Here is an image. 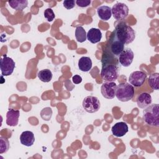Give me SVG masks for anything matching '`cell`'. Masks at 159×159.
<instances>
[{
  "label": "cell",
  "instance_id": "obj_21",
  "mask_svg": "<svg viewBox=\"0 0 159 159\" xmlns=\"http://www.w3.org/2000/svg\"><path fill=\"white\" fill-rule=\"evenodd\" d=\"M75 37L80 43H83L86 40L87 34L82 26H78L75 30Z\"/></svg>",
  "mask_w": 159,
  "mask_h": 159
},
{
  "label": "cell",
  "instance_id": "obj_7",
  "mask_svg": "<svg viewBox=\"0 0 159 159\" xmlns=\"http://www.w3.org/2000/svg\"><path fill=\"white\" fill-rule=\"evenodd\" d=\"M15 66L16 63L11 58L7 57L6 55H4L1 57L0 61V68L2 76H7L11 75L14 71Z\"/></svg>",
  "mask_w": 159,
  "mask_h": 159
},
{
  "label": "cell",
  "instance_id": "obj_12",
  "mask_svg": "<svg viewBox=\"0 0 159 159\" xmlns=\"http://www.w3.org/2000/svg\"><path fill=\"white\" fill-rule=\"evenodd\" d=\"M128 130V125L124 122H117L111 128L112 134L117 137H123L127 133Z\"/></svg>",
  "mask_w": 159,
  "mask_h": 159
},
{
  "label": "cell",
  "instance_id": "obj_28",
  "mask_svg": "<svg viewBox=\"0 0 159 159\" xmlns=\"http://www.w3.org/2000/svg\"><path fill=\"white\" fill-rule=\"evenodd\" d=\"M72 81L75 84H80L82 81V78L78 75H75L72 77Z\"/></svg>",
  "mask_w": 159,
  "mask_h": 159
},
{
  "label": "cell",
  "instance_id": "obj_27",
  "mask_svg": "<svg viewBox=\"0 0 159 159\" xmlns=\"http://www.w3.org/2000/svg\"><path fill=\"white\" fill-rule=\"evenodd\" d=\"M76 4L80 7H85L88 6L91 4L90 0H77Z\"/></svg>",
  "mask_w": 159,
  "mask_h": 159
},
{
  "label": "cell",
  "instance_id": "obj_6",
  "mask_svg": "<svg viewBox=\"0 0 159 159\" xmlns=\"http://www.w3.org/2000/svg\"><path fill=\"white\" fill-rule=\"evenodd\" d=\"M85 111L89 113H94L100 109L101 104L97 97L88 96L84 98L82 103Z\"/></svg>",
  "mask_w": 159,
  "mask_h": 159
},
{
  "label": "cell",
  "instance_id": "obj_22",
  "mask_svg": "<svg viewBox=\"0 0 159 159\" xmlns=\"http://www.w3.org/2000/svg\"><path fill=\"white\" fill-rule=\"evenodd\" d=\"M158 81H159V73H154L150 75L148 81L150 88L155 90L158 89Z\"/></svg>",
  "mask_w": 159,
  "mask_h": 159
},
{
  "label": "cell",
  "instance_id": "obj_15",
  "mask_svg": "<svg viewBox=\"0 0 159 159\" xmlns=\"http://www.w3.org/2000/svg\"><path fill=\"white\" fill-rule=\"evenodd\" d=\"M35 141L34 134L32 132L26 130L22 132L20 136V143L25 146L30 147L32 146Z\"/></svg>",
  "mask_w": 159,
  "mask_h": 159
},
{
  "label": "cell",
  "instance_id": "obj_25",
  "mask_svg": "<svg viewBox=\"0 0 159 159\" xmlns=\"http://www.w3.org/2000/svg\"><path fill=\"white\" fill-rule=\"evenodd\" d=\"M45 114V115H43L42 117V118L45 120H49L52 117V111L50 107H45L40 112V114Z\"/></svg>",
  "mask_w": 159,
  "mask_h": 159
},
{
  "label": "cell",
  "instance_id": "obj_23",
  "mask_svg": "<svg viewBox=\"0 0 159 159\" xmlns=\"http://www.w3.org/2000/svg\"><path fill=\"white\" fill-rule=\"evenodd\" d=\"M9 148V140L4 137H0V153L2 154L3 153H6V152H7Z\"/></svg>",
  "mask_w": 159,
  "mask_h": 159
},
{
  "label": "cell",
  "instance_id": "obj_18",
  "mask_svg": "<svg viewBox=\"0 0 159 159\" xmlns=\"http://www.w3.org/2000/svg\"><path fill=\"white\" fill-rule=\"evenodd\" d=\"M78 65L80 70L83 72H87L92 68V61L88 57H82L78 60Z\"/></svg>",
  "mask_w": 159,
  "mask_h": 159
},
{
  "label": "cell",
  "instance_id": "obj_5",
  "mask_svg": "<svg viewBox=\"0 0 159 159\" xmlns=\"http://www.w3.org/2000/svg\"><path fill=\"white\" fill-rule=\"evenodd\" d=\"M119 75V70L117 65H102L101 76L102 80L106 82H114Z\"/></svg>",
  "mask_w": 159,
  "mask_h": 159
},
{
  "label": "cell",
  "instance_id": "obj_26",
  "mask_svg": "<svg viewBox=\"0 0 159 159\" xmlns=\"http://www.w3.org/2000/svg\"><path fill=\"white\" fill-rule=\"evenodd\" d=\"M76 1L74 0H65L63 2V6L67 9H71L75 6Z\"/></svg>",
  "mask_w": 159,
  "mask_h": 159
},
{
  "label": "cell",
  "instance_id": "obj_14",
  "mask_svg": "<svg viewBox=\"0 0 159 159\" xmlns=\"http://www.w3.org/2000/svg\"><path fill=\"white\" fill-rule=\"evenodd\" d=\"M20 112L18 110L9 109L6 114V124L7 125L14 127L18 124Z\"/></svg>",
  "mask_w": 159,
  "mask_h": 159
},
{
  "label": "cell",
  "instance_id": "obj_4",
  "mask_svg": "<svg viewBox=\"0 0 159 159\" xmlns=\"http://www.w3.org/2000/svg\"><path fill=\"white\" fill-rule=\"evenodd\" d=\"M124 45L125 44L120 41L112 32L104 49L115 57L119 58V55L124 50Z\"/></svg>",
  "mask_w": 159,
  "mask_h": 159
},
{
  "label": "cell",
  "instance_id": "obj_1",
  "mask_svg": "<svg viewBox=\"0 0 159 159\" xmlns=\"http://www.w3.org/2000/svg\"><path fill=\"white\" fill-rule=\"evenodd\" d=\"M112 32L116 37L125 45L132 43L135 38L134 30L124 22H120L116 25Z\"/></svg>",
  "mask_w": 159,
  "mask_h": 159
},
{
  "label": "cell",
  "instance_id": "obj_13",
  "mask_svg": "<svg viewBox=\"0 0 159 159\" xmlns=\"http://www.w3.org/2000/svg\"><path fill=\"white\" fill-rule=\"evenodd\" d=\"M137 106L141 109H145L152 104V98L150 94L142 92L137 98Z\"/></svg>",
  "mask_w": 159,
  "mask_h": 159
},
{
  "label": "cell",
  "instance_id": "obj_10",
  "mask_svg": "<svg viewBox=\"0 0 159 159\" xmlns=\"http://www.w3.org/2000/svg\"><path fill=\"white\" fill-rule=\"evenodd\" d=\"M147 78V75L142 71H135L130 73L129 77V83L135 87H140Z\"/></svg>",
  "mask_w": 159,
  "mask_h": 159
},
{
  "label": "cell",
  "instance_id": "obj_19",
  "mask_svg": "<svg viewBox=\"0 0 159 159\" xmlns=\"http://www.w3.org/2000/svg\"><path fill=\"white\" fill-rule=\"evenodd\" d=\"M8 3L11 7L16 11H22L28 5V1L27 0H12L9 1Z\"/></svg>",
  "mask_w": 159,
  "mask_h": 159
},
{
  "label": "cell",
  "instance_id": "obj_20",
  "mask_svg": "<svg viewBox=\"0 0 159 159\" xmlns=\"http://www.w3.org/2000/svg\"><path fill=\"white\" fill-rule=\"evenodd\" d=\"M37 76L41 81L48 83L52 80L53 75L50 70L44 69L39 71L37 74Z\"/></svg>",
  "mask_w": 159,
  "mask_h": 159
},
{
  "label": "cell",
  "instance_id": "obj_9",
  "mask_svg": "<svg viewBox=\"0 0 159 159\" xmlns=\"http://www.w3.org/2000/svg\"><path fill=\"white\" fill-rule=\"evenodd\" d=\"M117 84L114 82H105L101 87L102 96L108 99H112L116 96Z\"/></svg>",
  "mask_w": 159,
  "mask_h": 159
},
{
  "label": "cell",
  "instance_id": "obj_17",
  "mask_svg": "<svg viewBox=\"0 0 159 159\" xmlns=\"http://www.w3.org/2000/svg\"><path fill=\"white\" fill-rule=\"evenodd\" d=\"M97 13L99 18L104 21L109 20L112 16L111 8L107 6H101L98 7Z\"/></svg>",
  "mask_w": 159,
  "mask_h": 159
},
{
  "label": "cell",
  "instance_id": "obj_24",
  "mask_svg": "<svg viewBox=\"0 0 159 159\" xmlns=\"http://www.w3.org/2000/svg\"><path fill=\"white\" fill-rule=\"evenodd\" d=\"M44 17L48 22H52L55 19V15L51 8H47L44 11Z\"/></svg>",
  "mask_w": 159,
  "mask_h": 159
},
{
  "label": "cell",
  "instance_id": "obj_3",
  "mask_svg": "<svg viewBox=\"0 0 159 159\" xmlns=\"http://www.w3.org/2000/svg\"><path fill=\"white\" fill-rule=\"evenodd\" d=\"M134 95V88L128 83H121L117 86L116 96L122 102H127L132 99Z\"/></svg>",
  "mask_w": 159,
  "mask_h": 159
},
{
  "label": "cell",
  "instance_id": "obj_2",
  "mask_svg": "<svg viewBox=\"0 0 159 159\" xmlns=\"http://www.w3.org/2000/svg\"><path fill=\"white\" fill-rule=\"evenodd\" d=\"M159 105L150 104L143 111V120L148 125L154 127L159 126Z\"/></svg>",
  "mask_w": 159,
  "mask_h": 159
},
{
  "label": "cell",
  "instance_id": "obj_11",
  "mask_svg": "<svg viewBox=\"0 0 159 159\" xmlns=\"http://www.w3.org/2000/svg\"><path fill=\"white\" fill-rule=\"evenodd\" d=\"M134 54L132 50L129 48H125L119 56V62L124 66H129L133 61Z\"/></svg>",
  "mask_w": 159,
  "mask_h": 159
},
{
  "label": "cell",
  "instance_id": "obj_16",
  "mask_svg": "<svg viewBox=\"0 0 159 159\" xmlns=\"http://www.w3.org/2000/svg\"><path fill=\"white\" fill-rule=\"evenodd\" d=\"M102 33L99 29L91 28L87 33V39L92 43H96L101 41Z\"/></svg>",
  "mask_w": 159,
  "mask_h": 159
},
{
  "label": "cell",
  "instance_id": "obj_8",
  "mask_svg": "<svg viewBox=\"0 0 159 159\" xmlns=\"http://www.w3.org/2000/svg\"><path fill=\"white\" fill-rule=\"evenodd\" d=\"M112 15L117 20L124 19L129 14V7L122 2H117L111 8Z\"/></svg>",
  "mask_w": 159,
  "mask_h": 159
}]
</instances>
